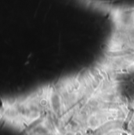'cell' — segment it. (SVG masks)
<instances>
[{
    "label": "cell",
    "instance_id": "cell-1",
    "mask_svg": "<svg viewBox=\"0 0 134 135\" xmlns=\"http://www.w3.org/2000/svg\"><path fill=\"white\" fill-rule=\"evenodd\" d=\"M38 104L39 105L41 108H47L50 105V101L47 97H41L39 99L38 101Z\"/></svg>",
    "mask_w": 134,
    "mask_h": 135
},
{
    "label": "cell",
    "instance_id": "cell-2",
    "mask_svg": "<svg viewBox=\"0 0 134 135\" xmlns=\"http://www.w3.org/2000/svg\"><path fill=\"white\" fill-rule=\"evenodd\" d=\"M3 118V115H2V113H0V119H1Z\"/></svg>",
    "mask_w": 134,
    "mask_h": 135
}]
</instances>
